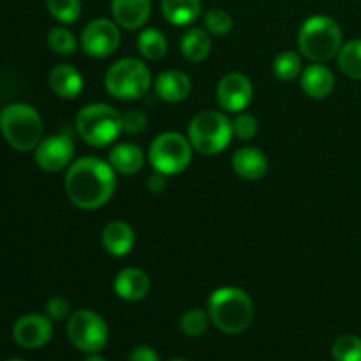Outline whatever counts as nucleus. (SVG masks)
Returning a JSON list of instances; mask_svg holds the SVG:
<instances>
[{"instance_id":"nucleus-26","label":"nucleus","mask_w":361,"mask_h":361,"mask_svg":"<svg viewBox=\"0 0 361 361\" xmlns=\"http://www.w3.org/2000/svg\"><path fill=\"white\" fill-rule=\"evenodd\" d=\"M271 71H274V76L277 78V80L293 81L295 78H298L303 71L302 56L296 51H293V49L281 51L274 59Z\"/></svg>"},{"instance_id":"nucleus-35","label":"nucleus","mask_w":361,"mask_h":361,"mask_svg":"<svg viewBox=\"0 0 361 361\" xmlns=\"http://www.w3.org/2000/svg\"><path fill=\"white\" fill-rule=\"evenodd\" d=\"M129 361H161V358L155 349L148 348V345H137L130 351Z\"/></svg>"},{"instance_id":"nucleus-32","label":"nucleus","mask_w":361,"mask_h":361,"mask_svg":"<svg viewBox=\"0 0 361 361\" xmlns=\"http://www.w3.org/2000/svg\"><path fill=\"white\" fill-rule=\"evenodd\" d=\"M233 123V136L238 137L240 141H250L256 137L257 130H259V122L252 113H236L235 118L231 120Z\"/></svg>"},{"instance_id":"nucleus-13","label":"nucleus","mask_w":361,"mask_h":361,"mask_svg":"<svg viewBox=\"0 0 361 361\" xmlns=\"http://www.w3.org/2000/svg\"><path fill=\"white\" fill-rule=\"evenodd\" d=\"M53 337V321L42 314H25L13 326V338L20 348L39 349Z\"/></svg>"},{"instance_id":"nucleus-18","label":"nucleus","mask_w":361,"mask_h":361,"mask_svg":"<svg viewBox=\"0 0 361 361\" xmlns=\"http://www.w3.org/2000/svg\"><path fill=\"white\" fill-rule=\"evenodd\" d=\"M101 242L106 252L113 257H126L136 243V233L126 221H111L101 233Z\"/></svg>"},{"instance_id":"nucleus-31","label":"nucleus","mask_w":361,"mask_h":361,"mask_svg":"<svg viewBox=\"0 0 361 361\" xmlns=\"http://www.w3.org/2000/svg\"><path fill=\"white\" fill-rule=\"evenodd\" d=\"M203 23L210 34L214 35H228L233 28V18L224 9H208L203 14Z\"/></svg>"},{"instance_id":"nucleus-37","label":"nucleus","mask_w":361,"mask_h":361,"mask_svg":"<svg viewBox=\"0 0 361 361\" xmlns=\"http://www.w3.org/2000/svg\"><path fill=\"white\" fill-rule=\"evenodd\" d=\"M83 361H108V360L102 358V356L99 355V353H92V355H88Z\"/></svg>"},{"instance_id":"nucleus-12","label":"nucleus","mask_w":361,"mask_h":361,"mask_svg":"<svg viewBox=\"0 0 361 361\" xmlns=\"http://www.w3.org/2000/svg\"><path fill=\"white\" fill-rule=\"evenodd\" d=\"M215 94L221 109L228 113H242L252 102V81L243 73H228L219 80Z\"/></svg>"},{"instance_id":"nucleus-21","label":"nucleus","mask_w":361,"mask_h":361,"mask_svg":"<svg viewBox=\"0 0 361 361\" xmlns=\"http://www.w3.org/2000/svg\"><path fill=\"white\" fill-rule=\"evenodd\" d=\"M145 161H147V155L141 150L140 145L130 143V141L115 145L108 155V162L120 175H136L143 169Z\"/></svg>"},{"instance_id":"nucleus-4","label":"nucleus","mask_w":361,"mask_h":361,"mask_svg":"<svg viewBox=\"0 0 361 361\" xmlns=\"http://www.w3.org/2000/svg\"><path fill=\"white\" fill-rule=\"evenodd\" d=\"M76 133L90 147H111L123 133L122 113L106 102H90L78 111Z\"/></svg>"},{"instance_id":"nucleus-24","label":"nucleus","mask_w":361,"mask_h":361,"mask_svg":"<svg viewBox=\"0 0 361 361\" xmlns=\"http://www.w3.org/2000/svg\"><path fill=\"white\" fill-rule=\"evenodd\" d=\"M168 37L159 28H143L137 35V49L147 60H161L168 53Z\"/></svg>"},{"instance_id":"nucleus-16","label":"nucleus","mask_w":361,"mask_h":361,"mask_svg":"<svg viewBox=\"0 0 361 361\" xmlns=\"http://www.w3.org/2000/svg\"><path fill=\"white\" fill-rule=\"evenodd\" d=\"M150 277L140 268H123L115 275L113 289L123 302H140L150 293Z\"/></svg>"},{"instance_id":"nucleus-28","label":"nucleus","mask_w":361,"mask_h":361,"mask_svg":"<svg viewBox=\"0 0 361 361\" xmlns=\"http://www.w3.org/2000/svg\"><path fill=\"white\" fill-rule=\"evenodd\" d=\"M334 361H361V337L341 335L331 345Z\"/></svg>"},{"instance_id":"nucleus-19","label":"nucleus","mask_w":361,"mask_h":361,"mask_svg":"<svg viewBox=\"0 0 361 361\" xmlns=\"http://www.w3.org/2000/svg\"><path fill=\"white\" fill-rule=\"evenodd\" d=\"M300 85H302L303 94L319 101V99H326L335 90V76L330 67L312 62L300 74Z\"/></svg>"},{"instance_id":"nucleus-14","label":"nucleus","mask_w":361,"mask_h":361,"mask_svg":"<svg viewBox=\"0 0 361 361\" xmlns=\"http://www.w3.org/2000/svg\"><path fill=\"white\" fill-rule=\"evenodd\" d=\"M154 92L161 101L176 104L185 101L192 92V81L189 74L180 69L162 71L154 81Z\"/></svg>"},{"instance_id":"nucleus-2","label":"nucleus","mask_w":361,"mask_h":361,"mask_svg":"<svg viewBox=\"0 0 361 361\" xmlns=\"http://www.w3.org/2000/svg\"><path fill=\"white\" fill-rule=\"evenodd\" d=\"M212 324L226 335L243 334L254 321V302L247 291L235 286H222L208 298Z\"/></svg>"},{"instance_id":"nucleus-38","label":"nucleus","mask_w":361,"mask_h":361,"mask_svg":"<svg viewBox=\"0 0 361 361\" xmlns=\"http://www.w3.org/2000/svg\"><path fill=\"white\" fill-rule=\"evenodd\" d=\"M7 361H25V360H18V358H13V360H7Z\"/></svg>"},{"instance_id":"nucleus-8","label":"nucleus","mask_w":361,"mask_h":361,"mask_svg":"<svg viewBox=\"0 0 361 361\" xmlns=\"http://www.w3.org/2000/svg\"><path fill=\"white\" fill-rule=\"evenodd\" d=\"M194 148L189 137L176 130L161 133L148 147L147 159L152 168L166 176L180 175L192 162Z\"/></svg>"},{"instance_id":"nucleus-33","label":"nucleus","mask_w":361,"mask_h":361,"mask_svg":"<svg viewBox=\"0 0 361 361\" xmlns=\"http://www.w3.org/2000/svg\"><path fill=\"white\" fill-rule=\"evenodd\" d=\"M122 123H123V133L130 134V136H136V134L145 133V129L148 127V116L145 111L134 108L123 113Z\"/></svg>"},{"instance_id":"nucleus-39","label":"nucleus","mask_w":361,"mask_h":361,"mask_svg":"<svg viewBox=\"0 0 361 361\" xmlns=\"http://www.w3.org/2000/svg\"><path fill=\"white\" fill-rule=\"evenodd\" d=\"M171 361H187V360H180V358H175V360H171Z\"/></svg>"},{"instance_id":"nucleus-15","label":"nucleus","mask_w":361,"mask_h":361,"mask_svg":"<svg viewBox=\"0 0 361 361\" xmlns=\"http://www.w3.org/2000/svg\"><path fill=\"white\" fill-rule=\"evenodd\" d=\"M231 168L240 178L247 180V182H257L268 173L270 162L259 148L242 147L233 154Z\"/></svg>"},{"instance_id":"nucleus-34","label":"nucleus","mask_w":361,"mask_h":361,"mask_svg":"<svg viewBox=\"0 0 361 361\" xmlns=\"http://www.w3.org/2000/svg\"><path fill=\"white\" fill-rule=\"evenodd\" d=\"M46 316L51 321H66L71 317V303L63 296H51L46 303Z\"/></svg>"},{"instance_id":"nucleus-25","label":"nucleus","mask_w":361,"mask_h":361,"mask_svg":"<svg viewBox=\"0 0 361 361\" xmlns=\"http://www.w3.org/2000/svg\"><path fill=\"white\" fill-rule=\"evenodd\" d=\"M338 67L351 80H361V39L344 42L337 55Z\"/></svg>"},{"instance_id":"nucleus-5","label":"nucleus","mask_w":361,"mask_h":361,"mask_svg":"<svg viewBox=\"0 0 361 361\" xmlns=\"http://www.w3.org/2000/svg\"><path fill=\"white\" fill-rule=\"evenodd\" d=\"M0 133L14 150L30 152L42 141L44 126L34 106L13 102L0 111Z\"/></svg>"},{"instance_id":"nucleus-6","label":"nucleus","mask_w":361,"mask_h":361,"mask_svg":"<svg viewBox=\"0 0 361 361\" xmlns=\"http://www.w3.org/2000/svg\"><path fill=\"white\" fill-rule=\"evenodd\" d=\"M104 87L106 92L118 101H137L150 92L154 80L143 60L136 56H126L116 60L106 71Z\"/></svg>"},{"instance_id":"nucleus-36","label":"nucleus","mask_w":361,"mask_h":361,"mask_svg":"<svg viewBox=\"0 0 361 361\" xmlns=\"http://www.w3.org/2000/svg\"><path fill=\"white\" fill-rule=\"evenodd\" d=\"M168 187V176L162 175V173L155 171L154 175H150L147 178V189L152 194H162Z\"/></svg>"},{"instance_id":"nucleus-20","label":"nucleus","mask_w":361,"mask_h":361,"mask_svg":"<svg viewBox=\"0 0 361 361\" xmlns=\"http://www.w3.org/2000/svg\"><path fill=\"white\" fill-rule=\"evenodd\" d=\"M49 88L60 99H76L83 90V76L71 63H59L48 76Z\"/></svg>"},{"instance_id":"nucleus-30","label":"nucleus","mask_w":361,"mask_h":361,"mask_svg":"<svg viewBox=\"0 0 361 361\" xmlns=\"http://www.w3.org/2000/svg\"><path fill=\"white\" fill-rule=\"evenodd\" d=\"M210 323L208 310L203 309H190L180 317V328L187 337H201L208 330Z\"/></svg>"},{"instance_id":"nucleus-9","label":"nucleus","mask_w":361,"mask_h":361,"mask_svg":"<svg viewBox=\"0 0 361 361\" xmlns=\"http://www.w3.org/2000/svg\"><path fill=\"white\" fill-rule=\"evenodd\" d=\"M71 344L81 353H99L109 338V330L101 314L90 309H81L71 314L66 328Z\"/></svg>"},{"instance_id":"nucleus-27","label":"nucleus","mask_w":361,"mask_h":361,"mask_svg":"<svg viewBox=\"0 0 361 361\" xmlns=\"http://www.w3.org/2000/svg\"><path fill=\"white\" fill-rule=\"evenodd\" d=\"M48 46L53 53L71 56L78 51V39L66 27H55L48 32Z\"/></svg>"},{"instance_id":"nucleus-7","label":"nucleus","mask_w":361,"mask_h":361,"mask_svg":"<svg viewBox=\"0 0 361 361\" xmlns=\"http://www.w3.org/2000/svg\"><path fill=\"white\" fill-rule=\"evenodd\" d=\"M187 137L194 152L201 155H219L229 147L233 136V123L224 111L204 109L189 123Z\"/></svg>"},{"instance_id":"nucleus-29","label":"nucleus","mask_w":361,"mask_h":361,"mask_svg":"<svg viewBox=\"0 0 361 361\" xmlns=\"http://www.w3.org/2000/svg\"><path fill=\"white\" fill-rule=\"evenodd\" d=\"M49 14L63 25H71L80 20L81 0H46Z\"/></svg>"},{"instance_id":"nucleus-10","label":"nucleus","mask_w":361,"mask_h":361,"mask_svg":"<svg viewBox=\"0 0 361 361\" xmlns=\"http://www.w3.org/2000/svg\"><path fill=\"white\" fill-rule=\"evenodd\" d=\"M120 39L122 34L115 20L95 18L85 25L80 44L90 59H108L118 49Z\"/></svg>"},{"instance_id":"nucleus-3","label":"nucleus","mask_w":361,"mask_h":361,"mask_svg":"<svg viewBox=\"0 0 361 361\" xmlns=\"http://www.w3.org/2000/svg\"><path fill=\"white\" fill-rule=\"evenodd\" d=\"M342 28L326 14L307 18L298 30V51L310 62L326 63L338 55L342 44Z\"/></svg>"},{"instance_id":"nucleus-22","label":"nucleus","mask_w":361,"mask_h":361,"mask_svg":"<svg viewBox=\"0 0 361 361\" xmlns=\"http://www.w3.org/2000/svg\"><path fill=\"white\" fill-rule=\"evenodd\" d=\"M180 51L187 62L200 63L207 60L212 51L210 32L200 27L187 28L180 39Z\"/></svg>"},{"instance_id":"nucleus-1","label":"nucleus","mask_w":361,"mask_h":361,"mask_svg":"<svg viewBox=\"0 0 361 361\" xmlns=\"http://www.w3.org/2000/svg\"><path fill=\"white\" fill-rule=\"evenodd\" d=\"M66 194L81 210H99L111 201L116 190V171L104 159L87 155L73 161L66 173Z\"/></svg>"},{"instance_id":"nucleus-11","label":"nucleus","mask_w":361,"mask_h":361,"mask_svg":"<svg viewBox=\"0 0 361 361\" xmlns=\"http://www.w3.org/2000/svg\"><path fill=\"white\" fill-rule=\"evenodd\" d=\"M74 152L76 147L69 134H51L42 137L41 143L35 147L34 159L39 169L46 173H56L73 164Z\"/></svg>"},{"instance_id":"nucleus-17","label":"nucleus","mask_w":361,"mask_h":361,"mask_svg":"<svg viewBox=\"0 0 361 361\" xmlns=\"http://www.w3.org/2000/svg\"><path fill=\"white\" fill-rule=\"evenodd\" d=\"M152 13V0H111V14L120 28L140 30Z\"/></svg>"},{"instance_id":"nucleus-23","label":"nucleus","mask_w":361,"mask_h":361,"mask_svg":"<svg viewBox=\"0 0 361 361\" xmlns=\"http://www.w3.org/2000/svg\"><path fill=\"white\" fill-rule=\"evenodd\" d=\"M162 16L175 27L192 25L201 14V0H161Z\"/></svg>"}]
</instances>
